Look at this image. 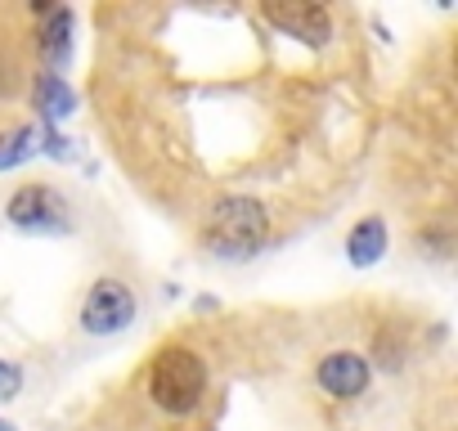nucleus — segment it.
Wrapping results in <instances>:
<instances>
[{"instance_id": "nucleus-1", "label": "nucleus", "mask_w": 458, "mask_h": 431, "mask_svg": "<svg viewBox=\"0 0 458 431\" xmlns=\"http://www.w3.org/2000/svg\"><path fill=\"white\" fill-rule=\"evenodd\" d=\"M207 248L225 261H239V257H252L261 252V243L270 239V216L257 198H243V193H229L211 207L207 216V230H202Z\"/></svg>"}, {"instance_id": "nucleus-2", "label": "nucleus", "mask_w": 458, "mask_h": 431, "mask_svg": "<svg viewBox=\"0 0 458 431\" xmlns=\"http://www.w3.org/2000/svg\"><path fill=\"white\" fill-rule=\"evenodd\" d=\"M202 391H207V364L189 351V346H166L157 359H153V373H148V395L157 409L166 413H193L202 404Z\"/></svg>"}, {"instance_id": "nucleus-3", "label": "nucleus", "mask_w": 458, "mask_h": 431, "mask_svg": "<svg viewBox=\"0 0 458 431\" xmlns=\"http://www.w3.org/2000/svg\"><path fill=\"white\" fill-rule=\"evenodd\" d=\"M5 216H10L14 230H28V234H64V230H72L68 198L55 193L50 184H23L10 198Z\"/></svg>"}, {"instance_id": "nucleus-4", "label": "nucleus", "mask_w": 458, "mask_h": 431, "mask_svg": "<svg viewBox=\"0 0 458 431\" xmlns=\"http://www.w3.org/2000/svg\"><path fill=\"white\" fill-rule=\"evenodd\" d=\"M131 319H135V297H131V288L117 283V279H99V283L86 292V301H81V328H86L90 337H113V333H122Z\"/></svg>"}, {"instance_id": "nucleus-5", "label": "nucleus", "mask_w": 458, "mask_h": 431, "mask_svg": "<svg viewBox=\"0 0 458 431\" xmlns=\"http://www.w3.org/2000/svg\"><path fill=\"white\" fill-rule=\"evenodd\" d=\"M266 23H275L279 32L297 37L301 46H324L333 37V19L324 5H310V0H293V5H266L261 10Z\"/></svg>"}, {"instance_id": "nucleus-6", "label": "nucleus", "mask_w": 458, "mask_h": 431, "mask_svg": "<svg viewBox=\"0 0 458 431\" xmlns=\"http://www.w3.org/2000/svg\"><path fill=\"white\" fill-rule=\"evenodd\" d=\"M315 377L333 400H351V395H364V386H369V359L355 351H333L328 359H319Z\"/></svg>"}, {"instance_id": "nucleus-7", "label": "nucleus", "mask_w": 458, "mask_h": 431, "mask_svg": "<svg viewBox=\"0 0 458 431\" xmlns=\"http://www.w3.org/2000/svg\"><path fill=\"white\" fill-rule=\"evenodd\" d=\"M382 252H386V221L382 216H364V221L346 234V257H351V266H377L382 261Z\"/></svg>"}, {"instance_id": "nucleus-8", "label": "nucleus", "mask_w": 458, "mask_h": 431, "mask_svg": "<svg viewBox=\"0 0 458 431\" xmlns=\"http://www.w3.org/2000/svg\"><path fill=\"white\" fill-rule=\"evenodd\" d=\"M46 23L37 32V46H41V59L50 68L68 63V50H72V10H41Z\"/></svg>"}, {"instance_id": "nucleus-9", "label": "nucleus", "mask_w": 458, "mask_h": 431, "mask_svg": "<svg viewBox=\"0 0 458 431\" xmlns=\"http://www.w3.org/2000/svg\"><path fill=\"white\" fill-rule=\"evenodd\" d=\"M37 108H41L50 122H59V117H68V113L77 108V95H72V86H68L59 72H41V77H37Z\"/></svg>"}, {"instance_id": "nucleus-10", "label": "nucleus", "mask_w": 458, "mask_h": 431, "mask_svg": "<svg viewBox=\"0 0 458 431\" xmlns=\"http://www.w3.org/2000/svg\"><path fill=\"white\" fill-rule=\"evenodd\" d=\"M28 157H37V131L32 126H19V131H10L5 139H0V171H10Z\"/></svg>"}, {"instance_id": "nucleus-11", "label": "nucleus", "mask_w": 458, "mask_h": 431, "mask_svg": "<svg viewBox=\"0 0 458 431\" xmlns=\"http://www.w3.org/2000/svg\"><path fill=\"white\" fill-rule=\"evenodd\" d=\"M19 386H23V368H19V364H10V359H0V404L14 400V395H19Z\"/></svg>"}, {"instance_id": "nucleus-12", "label": "nucleus", "mask_w": 458, "mask_h": 431, "mask_svg": "<svg viewBox=\"0 0 458 431\" xmlns=\"http://www.w3.org/2000/svg\"><path fill=\"white\" fill-rule=\"evenodd\" d=\"M0 431H14V422H5V418H0Z\"/></svg>"}]
</instances>
